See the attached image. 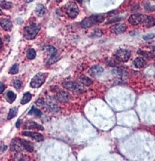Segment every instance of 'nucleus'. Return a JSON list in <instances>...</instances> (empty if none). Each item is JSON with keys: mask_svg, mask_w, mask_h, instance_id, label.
<instances>
[{"mask_svg": "<svg viewBox=\"0 0 155 161\" xmlns=\"http://www.w3.org/2000/svg\"><path fill=\"white\" fill-rule=\"evenodd\" d=\"M154 37H155L154 34L150 33V34H147V35H144L143 39H144V40H149V39H152L154 38Z\"/></svg>", "mask_w": 155, "mask_h": 161, "instance_id": "c85d7f7f", "label": "nucleus"}, {"mask_svg": "<svg viewBox=\"0 0 155 161\" xmlns=\"http://www.w3.org/2000/svg\"><path fill=\"white\" fill-rule=\"evenodd\" d=\"M1 26L5 31H11L12 29V22L9 19H1Z\"/></svg>", "mask_w": 155, "mask_h": 161, "instance_id": "f8f14e48", "label": "nucleus"}, {"mask_svg": "<svg viewBox=\"0 0 155 161\" xmlns=\"http://www.w3.org/2000/svg\"><path fill=\"white\" fill-rule=\"evenodd\" d=\"M6 97H7V101H8L9 103H12L13 102L16 100L17 95H16V94L12 92V91H8V92H7Z\"/></svg>", "mask_w": 155, "mask_h": 161, "instance_id": "4be33fe9", "label": "nucleus"}, {"mask_svg": "<svg viewBox=\"0 0 155 161\" xmlns=\"http://www.w3.org/2000/svg\"><path fill=\"white\" fill-rule=\"evenodd\" d=\"M76 1H77V2H78L79 3H82V0H76Z\"/></svg>", "mask_w": 155, "mask_h": 161, "instance_id": "c9c22d12", "label": "nucleus"}, {"mask_svg": "<svg viewBox=\"0 0 155 161\" xmlns=\"http://www.w3.org/2000/svg\"><path fill=\"white\" fill-rule=\"evenodd\" d=\"M43 50H44V51H46L47 52H48L49 54H50V60H49L48 62H47L48 64H52L53 63H54V62H56V60H56V49L55 48V47L49 45V46H44V47H43Z\"/></svg>", "mask_w": 155, "mask_h": 161, "instance_id": "0eeeda50", "label": "nucleus"}, {"mask_svg": "<svg viewBox=\"0 0 155 161\" xmlns=\"http://www.w3.org/2000/svg\"><path fill=\"white\" fill-rule=\"evenodd\" d=\"M35 12L38 16H43L46 13V8H45V7L43 5L39 4V5H37V7H36Z\"/></svg>", "mask_w": 155, "mask_h": 161, "instance_id": "6ab92c4d", "label": "nucleus"}, {"mask_svg": "<svg viewBox=\"0 0 155 161\" xmlns=\"http://www.w3.org/2000/svg\"><path fill=\"white\" fill-rule=\"evenodd\" d=\"M22 134L24 136H26V137H30L33 138L34 140H35L37 142H41L44 141V136L41 134L39 133V132H30V131H24L22 132Z\"/></svg>", "mask_w": 155, "mask_h": 161, "instance_id": "1a4fd4ad", "label": "nucleus"}, {"mask_svg": "<svg viewBox=\"0 0 155 161\" xmlns=\"http://www.w3.org/2000/svg\"><path fill=\"white\" fill-rule=\"evenodd\" d=\"M12 7V3L10 2L6 1V0H2L1 1V7L5 9H9Z\"/></svg>", "mask_w": 155, "mask_h": 161, "instance_id": "b1692460", "label": "nucleus"}, {"mask_svg": "<svg viewBox=\"0 0 155 161\" xmlns=\"http://www.w3.org/2000/svg\"><path fill=\"white\" fill-rule=\"evenodd\" d=\"M130 56H131V54H130L129 51L124 50V49L118 50L115 53V57L118 61L121 62H127L129 60Z\"/></svg>", "mask_w": 155, "mask_h": 161, "instance_id": "423d86ee", "label": "nucleus"}, {"mask_svg": "<svg viewBox=\"0 0 155 161\" xmlns=\"http://www.w3.org/2000/svg\"><path fill=\"white\" fill-rule=\"evenodd\" d=\"M24 129H37V130H44V127H42L41 125H39L38 123L33 122V121H28L26 122L24 125Z\"/></svg>", "mask_w": 155, "mask_h": 161, "instance_id": "4468645a", "label": "nucleus"}, {"mask_svg": "<svg viewBox=\"0 0 155 161\" xmlns=\"http://www.w3.org/2000/svg\"><path fill=\"white\" fill-rule=\"evenodd\" d=\"M36 54L35 50L34 49H29L27 51H26V57H27L28 59L29 60H33L36 57Z\"/></svg>", "mask_w": 155, "mask_h": 161, "instance_id": "393cba45", "label": "nucleus"}, {"mask_svg": "<svg viewBox=\"0 0 155 161\" xmlns=\"http://www.w3.org/2000/svg\"><path fill=\"white\" fill-rule=\"evenodd\" d=\"M56 100H57L60 103H67L70 100L71 96L68 92H65V91H60L57 94H56L55 97Z\"/></svg>", "mask_w": 155, "mask_h": 161, "instance_id": "9d476101", "label": "nucleus"}, {"mask_svg": "<svg viewBox=\"0 0 155 161\" xmlns=\"http://www.w3.org/2000/svg\"><path fill=\"white\" fill-rule=\"evenodd\" d=\"M104 71L103 67H102L101 66L99 65H94L92 67H91V69L89 70V73H90V75L92 76L95 77L99 75L100 74L102 73Z\"/></svg>", "mask_w": 155, "mask_h": 161, "instance_id": "ddd939ff", "label": "nucleus"}, {"mask_svg": "<svg viewBox=\"0 0 155 161\" xmlns=\"http://www.w3.org/2000/svg\"><path fill=\"white\" fill-rule=\"evenodd\" d=\"M20 124H21V120H17V122L16 123V127L17 128H20Z\"/></svg>", "mask_w": 155, "mask_h": 161, "instance_id": "473e14b6", "label": "nucleus"}, {"mask_svg": "<svg viewBox=\"0 0 155 161\" xmlns=\"http://www.w3.org/2000/svg\"><path fill=\"white\" fill-rule=\"evenodd\" d=\"M5 85H4L2 82H1V90H0V93L2 94L3 92H4V90H5Z\"/></svg>", "mask_w": 155, "mask_h": 161, "instance_id": "2f4dec72", "label": "nucleus"}, {"mask_svg": "<svg viewBox=\"0 0 155 161\" xmlns=\"http://www.w3.org/2000/svg\"><path fill=\"white\" fill-rule=\"evenodd\" d=\"M19 73V65L17 64H14V65H12V67L10 68L9 70V73L12 74V75H15V74H17Z\"/></svg>", "mask_w": 155, "mask_h": 161, "instance_id": "bb28decb", "label": "nucleus"}, {"mask_svg": "<svg viewBox=\"0 0 155 161\" xmlns=\"http://www.w3.org/2000/svg\"><path fill=\"white\" fill-rule=\"evenodd\" d=\"M79 82L81 83V84L86 85V86H89V85H91L92 84V80L91 79L90 77L84 76V75H82L78 78Z\"/></svg>", "mask_w": 155, "mask_h": 161, "instance_id": "a211bd4d", "label": "nucleus"}, {"mask_svg": "<svg viewBox=\"0 0 155 161\" xmlns=\"http://www.w3.org/2000/svg\"><path fill=\"white\" fill-rule=\"evenodd\" d=\"M105 19V18L104 15L102 14L91 15L90 17H88L85 18L84 20H82L80 24L82 28L87 29V28L92 27V26L96 25V24L102 23V22H104Z\"/></svg>", "mask_w": 155, "mask_h": 161, "instance_id": "f257e3e1", "label": "nucleus"}, {"mask_svg": "<svg viewBox=\"0 0 155 161\" xmlns=\"http://www.w3.org/2000/svg\"><path fill=\"white\" fill-rule=\"evenodd\" d=\"M152 54H153V55L155 56V46L154 47V48H153V50H152Z\"/></svg>", "mask_w": 155, "mask_h": 161, "instance_id": "72a5a7b5", "label": "nucleus"}, {"mask_svg": "<svg viewBox=\"0 0 155 161\" xmlns=\"http://www.w3.org/2000/svg\"><path fill=\"white\" fill-rule=\"evenodd\" d=\"M19 140H20V143L22 145V146H23L24 150H26V151H28V152H29V153L33 152L34 146H33V144L31 142L29 141H26V140L20 139V138H19Z\"/></svg>", "mask_w": 155, "mask_h": 161, "instance_id": "2eb2a0df", "label": "nucleus"}, {"mask_svg": "<svg viewBox=\"0 0 155 161\" xmlns=\"http://www.w3.org/2000/svg\"><path fill=\"white\" fill-rule=\"evenodd\" d=\"M48 76V73H39L32 79L30 82V87L32 88H39L44 84L47 77Z\"/></svg>", "mask_w": 155, "mask_h": 161, "instance_id": "7ed1b4c3", "label": "nucleus"}, {"mask_svg": "<svg viewBox=\"0 0 155 161\" xmlns=\"http://www.w3.org/2000/svg\"><path fill=\"white\" fill-rule=\"evenodd\" d=\"M144 8L147 11H148V12H152V11H154L155 9V7L154 6H152V5H151L150 4H149V3H147L145 5Z\"/></svg>", "mask_w": 155, "mask_h": 161, "instance_id": "c756f323", "label": "nucleus"}, {"mask_svg": "<svg viewBox=\"0 0 155 161\" xmlns=\"http://www.w3.org/2000/svg\"><path fill=\"white\" fill-rule=\"evenodd\" d=\"M144 20V17L141 14H134L129 17L128 22L132 25H138L142 23Z\"/></svg>", "mask_w": 155, "mask_h": 161, "instance_id": "6e6552de", "label": "nucleus"}, {"mask_svg": "<svg viewBox=\"0 0 155 161\" xmlns=\"http://www.w3.org/2000/svg\"><path fill=\"white\" fill-rule=\"evenodd\" d=\"M147 64L146 60L143 57H137L133 61V65L137 68H142Z\"/></svg>", "mask_w": 155, "mask_h": 161, "instance_id": "dca6fc26", "label": "nucleus"}, {"mask_svg": "<svg viewBox=\"0 0 155 161\" xmlns=\"http://www.w3.org/2000/svg\"><path fill=\"white\" fill-rule=\"evenodd\" d=\"M102 34H103L101 30L99 29H97L94 30V31L92 32L90 37H99L102 35Z\"/></svg>", "mask_w": 155, "mask_h": 161, "instance_id": "a878e982", "label": "nucleus"}, {"mask_svg": "<svg viewBox=\"0 0 155 161\" xmlns=\"http://www.w3.org/2000/svg\"><path fill=\"white\" fill-rule=\"evenodd\" d=\"M66 14L70 18H75L79 14V8L77 4L73 2H69L65 6Z\"/></svg>", "mask_w": 155, "mask_h": 161, "instance_id": "20e7f679", "label": "nucleus"}, {"mask_svg": "<svg viewBox=\"0 0 155 161\" xmlns=\"http://www.w3.org/2000/svg\"><path fill=\"white\" fill-rule=\"evenodd\" d=\"M34 1V0H25V2H27V3H29V2H32Z\"/></svg>", "mask_w": 155, "mask_h": 161, "instance_id": "f704fd0d", "label": "nucleus"}, {"mask_svg": "<svg viewBox=\"0 0 155 161\" xmlns=\"http://www.w3.org/2000/svg\"><path fill=\"white\" fill-rule=\"evenodd\" d=\"M40 30V26L36 24H32L31 25L26 26L24 29L23 35L26 39H33L36 37Z\"/></svg>", "mask_w": 155, "mask_h": 161, "instance_id": "f03ea898", "label": "nucleus"}, {"mask_svg": "<svg viewBox=\"0 0 155 161\" xmlns=\"http://www.w3.org/2000/svg\"><path fill=\"white\" fill-rule=\"evenodd\" d=\"M17 113H18V109L17 107H12V108H11L9 110V112L8 113V116H7V120H12V118H14L17 115Z\"/></svg>", "mask_w": 155, "mask_h": 161, "instance_id": "aec40b11", "label": "nucleus"}, {"mask_svg": "<svg viewBox=\"0 0 155 161\" xmlns=\"http://www.w3.org/2000/svg\"><path fill=\"white\" fill-rule=\"evenodd\" d=\"M138 54H141V55H143L144 57H149V58L152 57L149 55V54L148 52H144V51H141V50L138 51Z\"/></svg>", "mask_w": 155, "mask_h": 161, "instance_id": "7c9ffc66", "label": "nucleus"}, {"mask_svg": "<svg viewBox=\"0 0 155 161\" xmlns=\"http://www.w3.org/2000/svg\"><path fill=\"white\" fill-rule=\"evenodd\" d=\"M126 25L122 23L116 24L111 27V32L112 33L116 34V35H120V34L123 33V32L126 31Z\"/></svg>", "mask_w": 155, "mask_h": 161, "instance_id": "9b49d317", "label": "nucleus"}, {"mask_svg": "<svg viewBox=\"0 0 155 161\" xmlns=\"http://www.w3.org/2000/svg\"><path fill=\"white\" fill-rule=\"evenodd\" d=\"M144 23L147 27L150 28L155 25V19L152 16H147L144 18Z\"/></svg>", "mask_w": 155, "mask_h": 161, "instance_id": "f3484780", "label": "nucleus"}, {"mask_svg": "<svg viewBox=\"0 0 155 161\" xmlns=\"http://www.w3.org/2000/svg\"><path fill=\"white\" fill-rule=\"evenodd\" d=\"M62 86L67 90L73 91V92H82L83 90L82 85L78 82H70V81H65L62 83Z\"/></svg>", "mask_w": 155, "mask_h": 161, "instance_id": "39448f33", "label": "nucleus"}, {"mask_svg": "<svg viewBox=\"0 0 155 161\" xmlns=\"http://www.w3.org/2000/svg\"><path fill=\"white\" fill-rule=\"evenodd\" d=\"M32 98V95L31 93H29V92H26L23 95L22 98V100H21V104L22 105H25V104L28 103L31 100Z\"/></svg>", "mask_w": 155, "mask_h": 161, "instance_id": "412c9836", "label": "nucleus"}, {"mask_svg": "<svg viewBox=\"0 0 155 161\" xmlns=\"http://www.w3.org/2000/svg\"><path fill=\"white\" fill-rule=\"evenodd\" d=\"M13 85H14V88L19 90V89L22 88V82H21L20 79H15V80H14V82H13Z\"/></svg>", "mask_w": 155, "mask_h": 161, "instance_id": "cd10ccee", "label": "nucleus"}, {"mask_svg": "<svg viewBox=\"0 0 155 161\" xmlns=\"http://www.w3.org/2000/svg\"><path fill=\"white\" fill-rule=\"evenodd\" d=\"M29 115H35L36 117H41V115H42V113L38 110L37 108H36L35 106H32V107L31 110H30L29 113H28Z\"/></svg>", "mask_w": 155, "mask_h": 161, "instance_id": "5701e85b", "label": "nucleus"}]
</instances>
